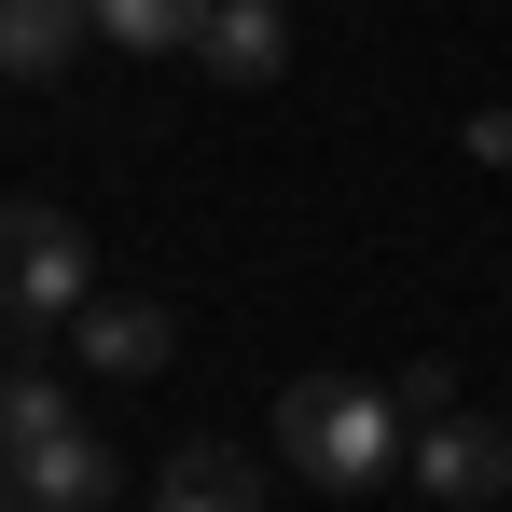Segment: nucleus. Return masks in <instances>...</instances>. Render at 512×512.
I'll return each instance as SVG.
<instances>
[{
    "label": "nucleus",
    "mask_w": 512,
    "mask_h": 512,
    "mask_svg": "<svg viewBox=\"0 0 512 512\" xmlns=\"http://www.w3.org/2000/svg\"><path fill=\"white\" fill-rule=\"evenodd\" d=\"M388 402H402V429H429V416H457V402H443V360H402V374H388Z\"/></svg>",
    "instance_id": "9b49d317"
},
{
    "label": "nucleus",
    "mask_w": 512,
    "mask_h": 512,
    "mask_svg": "<svg viewBox=\"0 0 512 512\" xmlns=\"http://www.w3.org/2000/svg\"><path fill=\"white\" fill-rule=\"evenodd\" d=\"M97 28H111L125 56H194V42H208V0H97Z\"/></svg>",
    "instance_id": "1a4fd4ad"
},
{
    "label": "nucleus",
    "mask_w": 512,
    "mask_h": 512,
    "mask_svg": "<svg viewBox=\"0 0 512 512\" xmlns=\"http://www.w3.org/2000/svg\"><path fill=\"white\" fill-rule=\"evenodd\" d=\"M167 305H111V291H97L84 319H70V360H84V374H167Z\"/></svg>",
    "instance_id": "423d86ee"
},
{
    "label": "nucleus",
    "mask_w": 512,
    "mask_h": 512,
    "mask_svg": "<svg viewBox=\"0 0 512 512\" xmlns=\"http://www.w3.org/2000/svg\"><path fill=\"white\" fill-rule=\"evenodd\" d=\"M84 28H97V0H0V70L14 84H56L84 56Z\"/></svg>",
    "instance_id": "0eeeda50"
},
{
    "label": "nucleus",
    "mask_w": 512,
    "mask_h": 512,
    "mask_svg": "<svg viewBox=\"0 0 512 512\" xmlns=\"http://www.w3.org/2000/svg\"><path fill=\"white\" fill-rule=\"evenodd\" d=\"M471 153H485V167H512V111H471Z\"/></svg>",
    "instance_id": "f8f14e48"
},
{
    "label": "nucleus",
    "mask_w": 512,
    "mask_h": 512,
    "mask_svg": "<svg viewBox=\"0 0 512 512\" xmlns=\"http://www.w3.org/2000/svg\"><path fill=\"white\" fill-rule=\"evenodd\" d=\"M277 457L305 471V485H374L388 457H416V429H402V402L388 388H346V374H291L277 388Z\"/></svg>",
    "instance_id": "f257e3e1"
},
{
    "label": "nucleus",
    "mask_w": 512,
    "mask_h": 512,
    "mask_svg": "<svg viewBox=\"0 0 512 512\" xmlns=\"http://www.w3.org/2000/svg\"><path fill=\"white\" fill-rule=\"evenodd\" d=\"M153 512H263V485H250V457H236V443H167Z\"/></svg>",
    "instance_id": "6e6552de"
},
{
    "label": "nucleus",
    "mask_w": 512,
    "mask_h": 512,
    "mask_svg": "<svg viewBox=\"0 0 512 512\" xmlns=\"http://www.w3.org/2000/svg\"><path fill=\"white\" fill-rule=\"evenodd\" d=\"M416 485H429L443 512L499 499V485H512V429H499V416H429V429H416Z\"/></svg>",
    "instance_id": "7ed1b4c3"
},
{
    "label": "nucleus",
    "mask_w": 512,
    "mask_h": 512,
    "mask_svg": "<svg viewBox=\"0 0 512 512\" xmlns=\"http://www.w3.org/2000/svg\"><path fill=\"white\" fill-rule=\"evenodd\" d=\"M97 305L84 222H56L42 194H0V333H70Z\"/></svg>",
    "instance_id": "f03ea898"
},
{
    "label": "nucleus",
    "mask_w": 512,
    "mask_h": 512,
    "mask_svg": "<svg viewBox=\"0 0 512 512\" xmlns=\"http://www.w3.org/2000/svg\"><path fill=\"white\" fill-rule=\"evenodd\" d=\"M222 84H277L291 70V0H208V42H194Z\"/></svg>",
    "instance_id": "39448f33"
},
{
    "label": "nucleus",
    "mask_w": 512,
    "mask_h": 512,
    "mask_svg": "<svg viewBox=\"0 0 512 512\" xmlns=\"http://www.w3.org/2000/svg\"><path fill=\"white\" fill-rule=\"evenodd\" d=\"M14 471H28V499H42V512H111V485H125V457H111L84 416L56 429V443H28Z\"/></svg>",
    "instance_id": "20e7f679"
},
{
    "label": "nucleus",
    "mask_w": 512,
    "mask_h": 512,
    "mask_svg": "<svg viewBox=\"0 0 512 512\" xmlns=\"http://www.w3.org/2000/svg\"><path fill=\"white\" fill-rule=\"evenodd\" d=\"M56 429H70V388H56V374H28V360H0V457L56 443Z\"/></svg>",
    "instance_id": "9d476101"
}]
</instances>
